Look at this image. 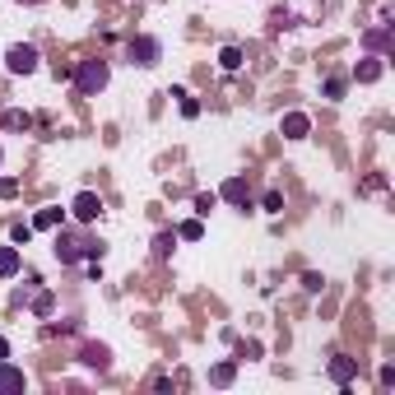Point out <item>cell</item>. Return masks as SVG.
I'll return each instance as SVG.
<instances>
[{
	"label": "cell",
	"instance_id": "6da1fadb",
	"mask_svg": "<svg viewBox=\"0 0 395 395\" xmlns=\"http://www.w3.org/2000/svg\"><path fill=\"white\" fill-rule=\"evenodd\" d=\"M70 79H75L79 98H98V93L112 84V61H107V56H89V61H79L75 70H70Z\"/></svg>",
	"mask_w": 395,
	"mask_h": 395
},
{
	"label": "cell",
	"instance_id": "7a4b0ae2",
	"mask_svg": "<svg viewBox=\"0 0 395 395\" xmlns=\"http://www.w3.org/2000/svg\"><path fill=\"white\" fill-rule=\"evenodd\" d=\"M126 61L140 65V70H153V65L163 61V37H153V33H140L126 42Z\"/></svg>",
	"mask_w": 395,
	"mask_h": 395
},
{
	"label": "cell",
	"instance_id": "3957f363",
	"mask_svg": "<svg viewBox=\"0 0 395 395\" xmlns=\"http://www.w3.org/2000/svg\"><path fill=\"white\" fill-rule=\"evenodd\" d=\"M37 65H42V51L33 42H15L5 51V70H10V75H33Z\"/></svg>",
	"mask_w": 395,
	"mask_h": 395
},
{
	"label": "cell",
	"instance_id": "277c9868",
	"mask_svg": "<svg viewBox=\"0 0 395 395\" xmlns=\"http://www.w3.org/2000/svg\"><path fill=\"white\" fill-rule=\"evenodd\" d=\"M70 214H75L79 224H93V219H103V196H98V191H79V196L70 200Z\"/></svg>",
	"mask_w": 395,
	"mask_h": 395
},
{
	"label": "cell",
	"instance_id": "5b68a950",
	"mask_svg": "<svg viewBox=\"0 0 395 395\" xmlns=\"http://www.w3.org/2000/svg\"><path fill=\"white\" fill-rule=\"evenodd\" d=\"M79 363L89 367V372H107L112 367V349L98 344V339H89V344H79Z\"/></svg>",
	"mask_w": 395,
	"mask_h": 395
},
{
	"label": "cell",
	"instance_id": "8992f818",
	"mask_svg": "<svg viewBox=\"0 0 395 395\" xmlns=\"http://www.w3.org/2000/svg\"><path fill=\"white\" fill-rule=\"evenodd\" d=\"M381 75H386V56H372V51H367L363 61L353 65V75H349V79H358V84H377Z\"/></svg>",
	"mask_w": 395,
	"mask_h": 395
},
{
	"label": "cell",
	"instance_id": "52a82bcc",
	"mask_svg": "<svg viewBox=\"0 0 395 395\" xmlns=\"http://www.w3.org/2000/svg\"><path fill=\"white\" fill-rule=\"evenodd\" d=\"M279 131H284V140H307L312 135V117H307V112H284Z\"/></svg>",
	"mask_w": 395,
	"mask_h": 395
},
{
	"label": "cell",
	"instance_id": "ba28073f",
	"mask_svg": "<svg viewBox=\"0 0 395 395\" xmlns=\"http://www.w3.org/2000/svg\"><path fill=\"white\" fill-rule=\"evenodd\" d=\"M326 372H330L335 386H353V377H358V363H353V358H344V353H335Z\"/></svg>",
	"mask_w": 395,
	"mask_h": 395
},
{
	"label": "cell",
	"instance_id": "9c48e42d",
	"mask_svg": "<svg viewBox=\"0 0 395 395\" xmlns=\"http://www.w3.org/2000/svg\"><path fill=\"white\" fill-rule=\"evenodd\" d=\"M61 224H65V210H61V205H47V210L33 214V233H56Z\"/></svg>",
	"mask_w": 395,
	"mask_h": 395
},
{
	"label": "cell",
	"instance_id": "30bf717a",
	"mask_svg": "<svg viewBox=\"0 0 395 395\" xmlns=\"http://www.w3.org/2000/svg\"><path fill=\"white\" fill-rule=\"evenodd\" d=\"M24 391H28V377H24L19 367L0 363V395H24Z\"/></svg>",
	"mask_w": 395,
	"mask_h": 395
},
{
	"label": "cell",
	"instance_id": "8fae6325",
	"mask_svg": "<svg viewBox=\"0 0 395 395\" xmlns=\"http://www.w3.org/2000/svg\"><path fill=\"white\" fill-rule=\"evenodd\" d=\"M363 47L372 51V56H386L391 51V24H377V28L363 33Z\"/></svg>",
	"mask_w": 395,
	"mask_h": 395
},
{
	"label": "cell",
	"instance_id": "7c38bea8",
	"mask_svg": "<svg viewBox=\"0 0 395 395\" xmlns=\"http://www.w3.org/2000/svg\"><path fill=\"white\" fill-rule=\"evenodd\" d=\"M0 126H5L10 135H24V131H33V112H24V107H5Z\"/></svg>",
	"mask_w": 395,
	"mask_h": 395
},
{
	"label": "cell",
	"instance_id": "4fadbf2b",
	"mask_svg": "<svg viewBox=\"0 0 395 395\" xmlns=\"http://www.w3.org/2000/svg\"><path fill=\"white\" fill-rule=\"evenodd\" d=\"M219 200H233V205L251 210V191H246V182H242V177H228V182H224V191H219Z\"/></svg>",
	"mask_w": 395,
	"mask_h": 395
},
{
	"label": "cell",
	"instance_id": "5bb4252c",
	"mask_svg": "<svg viewBox=\"0 0 395 395\" xmlns=\"http://www.w3.org/2000/svg\"><path fill=\"white\" fill-rule=\"evenodd\" d=\"M24 270V260H19V246H0V279H15V274Z\"/></svg>",
	"mask_w": 395,
	"mask_h": 395
},
{
	"label": "cell",
	"instance_id": "9a60e30c",
	"mask_svg": "<svg viewBox=\"0 0 395 395\" xmlns=\"http://www.w3.org/2000/svg\"><path fill=\"white\" fill-rule=\"evenodd\" d=\"M177 242H182V237H177V228H163V233H153V256H158V260H167L172 251H177Z\"/></svg>",
	"mask_w": 395,
	"mask_h": 395
},
{
	"label": "cell",
	"instance_id": "2e32d148",
	"mask_svg": "<svg viewBox=\"0 0 395 395\" xmlns=\"http://www.w3.org/2000/svg\"><path fill=\"white\" fill-rule=\"evenodd\" d=\"M191 205H196V219H210V214L219 210V191H196Z\"/></svg>",
	"mask_w": 395,
	"mask_h": 395
},
{
	"label": "cell",
	"instance_id": "e0dca14e",
	"mask_svg": "<svg viewBox=\"0 0 395 395\" xmlns=\"http://www.w3.org/2000/svg\"><path fill=\"white\" fill-rule=\"evenodd\" d=\"M242 61H246V56H242V47H224V51H219V65H224V70H228V75H233V70H242Z\"/></svg>",
	"mask_w": 395,
	"mask_h": 395
},
{
	"label": "cell",
	"instance_id": "ac0fdd59",
	"mask_svg": "<svg viewBox=\"0 0 395 395\" xmlns=\"http://www.w3.org/2000/svg\"><path fill=\"white\" fill-rule=\"evenodd\" d=\"M233 377H237V363H219V367H210V386H233Z\"/></svg>",
	"mask_w": 395,
	"mask_h": 395
},
{
	"label": "cell",
	"instance_id": "d6986e66",
	"mask_svg": "<svg viewBox=\"0 0 395 395\" xmlns=\"http://www.w3.org/2000/svg\"><path fill=\"white\" fill-rule=\"evenodd\" d=\"M260 210H265V214H284V191H279V186H270V191L260 196Z\"/></svg>",
	"mask_w": 395,
	"mask_h": 395
},
{
	"label": "cell",
	"instance_id": "ffe728a7",
	"mask_svg": "<svg viewBox=\"0 0 395 395\" xmlns=\"http://www.w3.org/2000/svg\"><path fill=\"white\" fill-rule=\"evenodd\" d=\"M344 89H349V75H330V79H326V98H330V103H339Z\"/></svg>",
	"mask_w": 395,
	"mask_h": 395
},
{
	"label": "cell",
	"instance_id": "44dd1931",
	"mask_svg": "<svg viewBox=\"0 0 395 395\" xmlns=\"http://www.w3.org/2000/svg\"><path fill=\"white\" fill-rule=\"evenodd\" d=\"M177 237H186V242H200V237H205V224H200V219H186L182 228H177Z\"/></svg>",
	"mask_w": 395,
	"mask_h": 395
},
{
	"label": "cell",
	"instance_id": "7402d4cb",
	"mask_svg": "<svg viewBox=\"0 0 395 395\" xmlns=\"http://www.w3.org/2000/svg\"><path fill=\"white\" fill-rule=\"evenodd\" d=\"M10 242H15V246H28L33 242V224H15V228H10Z\"/></svg>",
	"mask_w": 395,
	"mask_h": 395
},
{
	"label": "cell",
	"instance_id": "603a6c76",
	"mask_svg": "<svg viewBox=\"0 0 395 395\" xmlns=\"http://www.w3.org/2000/svg\"><path fill=\"white\" fill-rule=\"evenodd\" d=\"M33 317H51V293H37L33 298Z\"/></svg>",
	"mask_w": 395,
	"mask_h": 395
},
{
	"label": "cell",
	"instance_id": "cb8c5ba5",
	"mask_svg": "<svg viewBox=\"0 0 395 395\" xmlns=\"http://www.w3.org/2000/svg\"><path fill=\"white\" fill-rule=\"evenodd\" d=\"M19 196V177H0V200H15Z\"/></svg>",
	"mask_w": 395,
	"mask_h": 395
},
{
	"label": "cell",
	"instance_id": "d4e9b609",
	"mask_svg": "<svg viewBox=\"0 0 395 395\" xmlns=\"http://www.w3.org/2000/svg\"><path fill=\"white\" fill-rule=\"evenodd\" d=\"M182 117H186V121H196V117H200V103L191 98V93H182Z\"/></svg>",
	"mask_w": 395,
	"mask_h": 395
},
{
	"label": "cell",
	"instance_id": "484cf974",
	"mask_svg": "<svg viewBox=\"0 0 395 395\" xmlns=\"http://www.w3.org/2000/svg\"><path fill=\"white\" fill-rule=\"evenodd\" d=\"M303 289H307V293H321V289H326V279H321L317 270H307V274H303Z\"/></svg>",
	"mask_w": 395,
	"mask_h": 395
},
{
	"label": "cell",
	"instance_id": "4316f807",
	"mask_svg": "<svg viewBox=\"0 0 395 395\" xmlns=\"http://www.w3.org/2000/svg\"><path fill=\"white\" fill-rule=\"evenodd\" d=\"M5 358H10V339L0 335V363H5Z\"/></svg>",
	"mask_w": 395,
	"mask_h": 395
},
{
	"label": "cell",
	"instance_id": "83f0119b",
	"mask_svg": "<svg viewBox=\"0 0 395 395\" xmlns=\"http://www.w3.org/2000/svg\"><path fill=\"white\" fill-rule=\"evenodd\" d=\"M19 5H33V0H19Z\"/></svg>",
	"mask_w": 395,
	"mask_h": 395
},
{
	"label": "cell",
	"instance_id": "f1b7e54d",
	"mask_svg": "<svg viewBox=\"0 0 395 395\" xmlns=\"http://www.w3.org/2000/svg\"><path fill=\"white\" fill-rule=\"evenodd\" d=\"M0 158H5V149H0Z\"/></svg>",
	"mask_w": 395,
	"mask_h": 395
}]
</instances>
